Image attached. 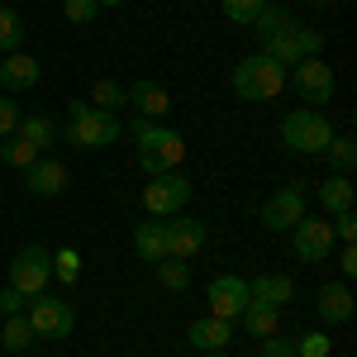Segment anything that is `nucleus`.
<instances>
[{
  "label": "nucleus",
  "mask_w": 357,
  "mask_h": 357,
  "mask_svg": "<svg viewBox=\"0 0 357 357\" xmlns=\"http://www.w3.org/2000/svg\"><path fill=\"white\" fill-rule=\"evenodd\" d=\"M38 338H33V329H29L24 314H5V329H0V348L5 353H24V348H33Z\"/></svg>",
  "instance_id": "b1692460"
},
{
  "label": "nucleus",
  "mask_w": 357,
  "mask_h": 357,
  "mask_svg": "<svg viewBox=\"0 0 357 357\" xmlns=\"http://www.w3.org/2000/svg\"><path fill=\"white\" fill-rule=\"evenodd\" d=\"M53 276L62 286H77V281H82V252H77V248H57L53 252Z\"/></svg>",
  "instance_id": "cd10ccee"
},
{
  "label": "nucleus",
  "mask_w": 357,
  "mask_h": 357,
  "mask_svg": "<svg viewBox=\"0 0 357 357\" xmlns=\"http://www.w3.org/2000/svg\"><path fill=\"white\" fill-rule=\"evenodd\" d=\"M162 224H167V257H186L191 262L195 252L205 248V238H210V229L200 220H186V215H172Z\"/></svg>",
  "instance_id": "ddd939ff"
},
{
  "label": "nucleus",
  "mask_w": 357,
  "mask_h": 357,
  "mask_svg": "<svg viewBox=\"0 0 357 357\" xmlns=\"http://www.w3.org/2000/svg\"><path fill=\"white\" fill-rule=\"evenodd\" d=\"M291 243H296V257H301V262H324V257H333L338 238H333L329 220H310V215H301L296 229H291Z\"/></svg>",
  "instance_id": "9d476101"
},
{
  "label": "nucleus",
  "mask_w": 357,
  "mask_h": 357,
  "mask_svg": "<svg viewBox=\"0 0 357 357\" xmlns=\"http://www.w3.org/2000/svg\"><path fill=\"white\" fill-rule=\"evenodd\" d=\"M15 134L43 153V148H53V143H57V124L48 119V114H29V119H20V129H15Z\"/></svg>",
  "instance_id": "5701e85b"
},
{
  "label": "nucleus",
  "mask_w": 357,
  "mask_h": 357,
  "mask_svg": "<svg viewBox=\"0 0 357 357\" xmlns=\"http://www.w3.org/2000/svg\"><path fill=\"white\" fill-rule=\"evenodd\" d=\"M262 5H267V0H220V10L234 24H252V20L262 15Z\"/></svg>",
  "instance_id": "7c9ffc66"
},
{
  "label": "nucleus",
  "mask_w": 357,
  "mask_h": 357,
  "mask_svg": "<svg viewBox=\"0 0 357 357\" xmlns=\"http://www.w3.org/2000/svg\"><path fill=\"white\" fill-rule=\"evenodd\" d=\"M324 153H329V158H333V167H338L343 176H348V167L357 162V143H353V138H348V134H333V143H329V148H324Z\"/></svg>",
  "instance_id": "c756f323"
},
{
  "label": "nucleus",
  "mask_w": 357,
  "mask_h": 357,
  "mask_svg": "<svg viewBox=\"0 0 357 357\" xmlns=\"http://www.w3.org/2000/svg\"><path fill=\"white\" fill-rule=\"evenodd\" d=\"M314 5H329V0H314Z\"/></svg>",
  "instance_id": "a19ab883"
},
{
  "label": "nucleus",
  "mask_w": 357,
  "mask_h": 357,
  "mask_svg": "<svg viewBox=\"0 0 357 357\" xmlns=\"http://www.w3.org/2000/svg\"><path fill=\"white\" fill-rule=\"evenodd\" d=\"M62 15H67L72 24H96L100 5H96V0H62Z\"/></svg>",
  "instance_id": "2f4dec72"
},
{
  "label": "nucleus",
  "mask_w": 357,
  "mask_h": 357,
  "mask_svg": "<svg viewBox=\"0 0 357 357\" xmlns=\"http://www.w3.org/2000/svg\"><path fill=\"white\" fill-rule=\"evenodd\" d=\"M286 72L291 67H281L276 57H267V53H248L238 67H234V96L238 100H276L281 91H286Z\"/></svg>",
  "instance_id": "7ed1b4c3"
},
{
  "label": "nucleus",
  "mask_w": 357,
  "mask_h": 357,
  "mask_svg": "<svg viewBox=\"0 0 357 357\" xmlns=\"http://www.w3.org/2000/svg\"><path fill=\"white\" fill-rule=\"evenodd\" d=\"M262 357H296V338H281V333L262 338Z\"/></svg>",
  "instance_id": "c9c22d12"
},
{
  "label": "nucleus",
  "mask_w": 357,
  "mask_h": 357,
  "mask_svg": "<svg viewBox=\"0 0 357 357\" xmlns=\"http://www.w3.org/2000/svg\"><path fill=\"white\" fill-rule=\"evenodd\" d=\"M153 267H158V281H162L167 291H176V296L191 286V262H186V257H162V262H153Z\"/></svg>",
  "instance_id": "bb28decb"
},
{
  "label": "nucleus",
  "mask_w": 357,
  "mask_h": 357,
  "mask_svg": "<svg viewBox=\"0 0 357 357\" xmlns=\"http://www.w3.org/2000/svg\"><path fill=\"white\" fill-rule=\"evenodd\" d=\"M24 191L29 195H62L67 191V167L53 162V158H38L33 167H24Z\"/></svg>",
  "instance_id": "dca6fc26"
},
{
  "label": "nucleus",
  "mask_w": 357,
  "mask_h": 357,
  "mask_svg": "<svg viewBox=\"0 0 357 357\" xmlns=\"http://www.w3.org/2000/svg\"><path fill=\"white\" fill-rule=\"evenodd\" d=\"M191 205V181L181 176V172H162V176H153L148 186H143V210L153 215V220H172V215H181Z\"/></svg>",
  "instance_id": "0eeeda50"
},
{
  "label": "nucleus",
  "mask_w": 357,
  "mask_h": 357,
  "mask_svg": "<svg viewBox=\"0 0 357 357\" xmlns=\"http://www.w3.org/2000/svg\"><path fill=\"white\" fill-rule=\"evenodd\" d=\"M186 338H191L200 353H224L229 338H234V324H229V319H215V314H205V319H195L191 329H186Z\"/></svg>",
  "instance_id": "f3484780"
},
{
  "label": "nucleus",
  "mask_w": 357,
  "mask_h": 357,
  "mask_svg": "<svg viewBox=\"0 0 357 357\" xmlns=\"http://www.w3.org/2000/svg\"><path fill=\"white\" fill-rule=\"evenodd\" d=\"M333 257H338V272H343V276H357V248L353 243L333 248Z\"/></svg>",
  "instance_id": "e433bc0d"
},
{
  "label": "nucleus",
  "mask_w": 357,
  "mask_h": 357,
  "mask_svg": "<svg viewBox=\"0 0 357 357\" xmlns=\"http://www.w3.org/2000/svg\"><path fill=\"white\" fill-rule=\"evenodd\" d=\"M15 129H20V105L10 96H0V138H10Z\"/></svg>",
  "instance_id": "72a5a7b5"
},
{
  "label": "nucleus",
  "mask_w": 357,
  "mask_h": 357,
  "mask_svg": "<svg viewBox=\"0 0 357 357\" xmlns=\"http://www.w3.org/2000/svg\"><path fill=\"white\" fill-rule=\"evenodd\" d=\"M301 215H305V191H301V186H281L276 195H267V205H262L257 220L267 224L272 234H286V229H296Z\"/></svg>",
  "instance_id": "f8f14e48"
},
{
  "label": "nucleus",
  "mask_w": 357,
  "mask_h": 357,
  "mask_svg": "<svg viewBox=\"0 0 357 357\" xmlns=\"http://www.w3.org/2000/svg\"><path fill=\"white\" fill-rule=\"evenodd\" d=\"M205 357H229V353H205Z\"/></svg>",
  "instance_id": "ea45409f"
},
{
  "label": "nucleus",
  "mask_w": 357,
  "mask_h": 357,
  "mask_svg": "<svg viewBox=\"0 0 357 357\" xmlns=\"http://www.w3.org/2000/svg\"><path fill=\"white\" fill-rule=\"evenodd\" d=\"M333 353V338L329 333H305L296 343V357H329Z\"/></svg>",
  "instance_id": "473e14b6"
},
{
  "label": "nucleus",
  "mask_w": 357,
  "mask_h": 357,
  "mask_svg": "<svg viewBox=\"0 0 357 357\" xmlns=\"http://www.w3.org/2000/svg\"><path fill=\"white\" fill-rule=\"evenodd\" d=\"M96 5H100V10H114V5H124V0H96Z\"/></svg>",
  "instance_id": "58836bf2"
},
{
  "label": "nucleus",
  "mask_w": 357,
  "mask_h": 357,
  "mask_svg": "<svg viewBox=\"0 0 357 357\" xmlns=\"http://www.w3.org/2000/svg\"><path fill=\"white\" fill-rule=\"evenodd\" d=\"M20 48H24V20L20 10L0 5V53H20Z\"/></svg>",
  "instance_id": "393cba45"
},
{
  "label": "nucleus",
  "mask_w": 357,
  "mask_h": 357,
  "mask_svg": "<svg viewBox=\"0 0 357 357\" xmlns=\"http://www.w3.org/2000/svg\"><path fill=\"white\" fill-rule=\"evenodd\" d=\"M353 181L343 176V172H333L329 181H319V205L329 210V215H343V210H353Z\"/></svg>",
  "instance_id": "4be33fe9"
},
{
  "label": "nucleus",
  "mask_w": 357,
  "mask_h": 357,
  "mask_svg": "<svg viewBox=\"0 0 357 357\" xmlns=\"http://www.w3.org/2000/svg\"><path fill=\"white\" fill-rule=\"evenodd\" d=\"M252 29H257V38H262V53L276 57L281 67H296L305 57L324 53V33H319V29H305L301 20H291V15L276 10V5H262V15L252 20Z\"/></svg>",
  "instance_id": "f257e3e1"
},
{
  "label": "nucleus",
  "mask_w": 357,
  "mask_h": 357,
  "mask_svg": "<svg viewBox=\"0 0 357 357\" xmlns=\"http://www.w3.org/2000/svg\"><path fill=\"white\" fill-rule=\"evenodd\" d=\"M333 238H338V243H357V220H353V210L333 215Z\"/></svg>",
  "instance_id": "f704fd0d"
},
{
  "label": "nucleus",
  "mask_w": 357,
  "mask_h": 357,
  "mask_svg": "<svg viewBox=\"0 0 357 357\" xmlns=\"http://www.w3.org/2000/svg\"><path fill=\"white\" fill-rule=\"evenodd\" d=\"M134 143H138V167L148 176H162V172H181V158H186V138L167 124H153V119H134Z\"/></svg>",
  "instance_id": "f03ea898"
},
{
  "label": "nucleus",
  "mask_w": 357,
  "mask_h": 357,
  "mask_svg": "<svg viewBox=\"0 0 357 357\" xmlns=\"http://www.w3.org/2000/svg\"><path fill=\"white\" fill-rule=\"evenodd\" d=\"M91 105L114 114V105H124V86H119V82H96V86H91Z\"/></svg>",
  "instance_id": "c85d7f7f"
},
{
  "label": "nucleus",
  "mask_w": 357,
  "mask_h": 357,
  "mask_svg": "<svg viewBox=\"0 0 357 357\" xmlns=\"http://www.w3.org/2000/svg\"><path fill=\"white\" fill-rule=\"evenodd\" d=\"M314 310H319L324 324H348L353 319V291H348V281H324L314 291Z\"/></svg>",
  "instance_id": "4468645a"
},
{
  "label": "nucleus",
  "mask_w": 357,
  "mask_h": 357,
  "mask_svg": "<svg viewBox=\"0 0 357 357\" xmlns=\"http://www.w3.org/2000/svg\"><path fill=\"white\" fill-rule=\"evenodd\" d=\"M134 248L143 262H162L167 257V224L162 220H143L134 229Z\"/></svg>",
  "instance_id": "aec40b11"
},
{
  "label": "nucleus",
  "mask_w": 357,
  "mask_h": 357,
  "mask_svg": "<svg viewBox=\"0 0 357 357\" xmlns=\"http://www.w3.org/2000/svg\"><path fill=\"white\" fill-rule=\"evenodd\" d=\"M29 329H33V338H48V343H62L67 333L77 329V314H72V305L62 301V296H29Z\"/></svg>",
  "instance_id": "423d86ee"
},
{
  "label": "nucleus",
  "mask_w": 357,
  "mask_h": 357,
  "mask_svg": "<svg viewBox=\"0 0 357 357\" xmlns=\"http://www.w3.org/2000/svg\"><path fill=\"white\" fill-rule=\"evenodd\" d=\"M248 296H252V301H262V305H276V310H281V305L296 301V281H291V276H276V272L252 276V281H248Z\"/></svg>",
  "instance_id": "6ab92c4d"
},
{
  "label": "nucleus",
  "mask_w": 357,
  "mask_h": 357,
  "mask_svg": "<svg viewBox=\"0 0 357 357\" xmlns=\"http://www.w3.org/2000/svg\"><path fill=\"white\" fill-rule=\"evenodd\" d=\"M238 324H243L252 338H272L276 324H281V310H276V305H262V301H248V310L238 314Z\"/></svg>",
  "instance_id": "412c9836"
},
{
  "label": "nucleus",
  "mask_w": 357,
  "mask_h": 357,
  "mask_svg": "<svg viewBox=\"0 0 357 357\" xmlns=\"http://www.w3.org/2000/svg\"><path fill=\"white\" fill-rule=\"evenodd\" d=\"M114 138H119V119L110 110H96L91 100L67 105V143H77L82 153H96V148H110Z\"/></svg>",
  "instance_id": "20e7f679"
},
{
  "label": "nucleus",
  "mask_w": 357,
  "mask_h": 357,
  "mask_svg": "<svg viewBox=\"0 0 357 357\" xmlns=\"http://www.w3.org/2000/svg\"><path fill=\"white\" fill-rule=\"evenodd\" d=\"M48 276H53V252H48V248L24 243L10 257V286H15L20 296H38V291L48 286Z\"/></svg>",
  "instance_id": "6e6552de"
},
{
  "label": "nucleus",
  "mask_w": 357,
  "mask_h": 357,
  "mask_svg": "<svg viewBox=\"0 0 357 357\" xmlns=\"http://www.w3.org/2000/svg\"><path fill=\"white\" fill-rule=\"evenodd\" d=\"M38 77H43V67L29 53H5V62H0V86L5 91H29V86H38Z\"/></svg>",
  "instance_id": "a211bd4d"
},
{
  "label": "nucleus",
  "mask_w": 357,
  "mask_h": 357,
  "mask_svg": "<svg viewBox=\"0 0 357 357\" xmlns=\"http://www.w3.org/2000/svg\"><path fill=\"white\" fill-rule=\"evenodd\" d=\"M281 138H286V148L291 153H301V158H314V153H324L333 143V124L324 119L319 110H291L281 119Z\"/></svg>",
  "instance_id": "39448f33"
},
{
  "label": "nucleus",
  "mask_w": 357,
  "mask_h": 357,
  "mask_svg": "<svg viewBox=\"0 0 357 357\" xmlns=\"http://www.w3.org/2000/svg\"><path fill=\"white\" fill-rule=\"evenodd\" d=\"M286 77H291V86L301 91V100L310 110H314V105H329L333 86H338V77H333V67L324 57H305V62H296V72H286Z\"/></svg>",
  "instance_id": "1a4fd4ad"
},
{
  "label": "nucleus",
  "mask_w": 357,
  "mask_h": 357,
  "mask_svg": "<svg viewBox=\"0 0 357 357\" xmlns=\"http://www.w3.org/2000/svg\"><path fill=\"white\" fill-rule=\"evenodd\" d=\"M38 158H43V153H38L33 143H24L20 134H10L5 143H0V162H5V167H20V172H24V167H33Z\"/></svg>",
  "instance_id": "a878e982"
},
{
  "label": "nucleus",
  "mask_w": 357,
  "mask_h": 357,
  "mask_svg": "<svg viewBox=\"0 0 357 357\" xmlns=\"http://www.w3.org/2000/svg\"><path fill=\"white\" fill-rule=\"evenodd\" d=\"M24 301H29V296H20L15 286H5V291H0V310H5V314H24Z\"/></svg>",
  "instance_id": "4c0bfd02"
},
{
  "label": "nucleus",
  "mask_w": 357,
  "mask_h": 357,
  "mask_svg": "<svg viewBox=\"0 0 357 357\" xmlns=\"http://www.w3.org/2000/svg\"><path fill=\"white\" fill-rule=\"evenodd\" d=\"M124 100L134 105L143 119H162L167 110H172V96H167V86L162 82H148V77H138L129 91H124Z\"/></svg>",
  "instance_id": "2eb2a0df"
},
{
  "label": "nucleus",
  "mask_w": 357,
  "mask_h": 357,
  "mask_svg": "<svg viewBox=\"0 0 357 357\" xmlns=\"http://www.w3.org/2000/svg\"><path fill=\"white\" fill-rule=\"evenodd\" d=\"M205 301H210V314H215V319H229V324H234V319L248 310V301H252V296H248V281H243V276L224 272V276H215V281H210Z\"/></svg>",
  "instance_id": "9b49d317"
}]
</instances>
